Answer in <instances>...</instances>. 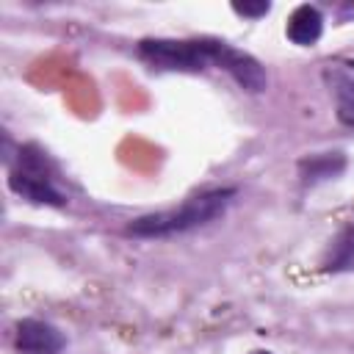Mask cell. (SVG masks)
Wrapping results in <instances>:
<instances>
[{
  "label": "cell",
  "instance_id": "obj_1",
  "mask_svg": "<svg viewBox=\"0 0 354 354\" xmlns=\"http://www.w3.org/2000/svg\"><path fill=\"white\" fill-rule=\"evenodd\" d=\"M138 55L160 72H199L218 66L246 91L266 88V72L260 61L218 39H144L138 41Z\"/></svg>",
  "mask_w": 354,
  "mask_h": 354
},
{
  "label": "cell",
  "instance_id": "obj_2",
  "mask_svg": "<svg viewBox=\"0 0 354 354\" xmlns=\"http://www.w3.org/2000/svg\"><path fill=\"white\" fill-rule=\"evenodd\" d=\"M232 196H235L232 188L202 191V194L185 199L180 207L158 210V213H149V216H141V218L130 221L127 232L136 235V238H169V235L196 230V227L210 224L213 218H218L230 207Z\"/></svg>",
  "mask_w": 354,
  "mask_h": 354
},
{
  "label": "cell",
  "instance_id": "obj_3",
  "mask_svg": "<svg viewBox=\"0 0 354 354\" xmlns=\"http://www.w3.org/2000/svg\"><path fill=\"white\" fill-rule=\"evenodd\" d=\"M8 185L14 194H19L22 199H30L36 205H64V194L55 185L53 169L44 158V152L33 149V147H22L17 166L8 174Z\"/></svg>",
  "mask_w": 354,
  "mask_h": 354
},
{
  "label": "cell",
  "instance_id": "obj_4",
  "mask_svg": "<svg viewBox=\"0 0 354 354\" xmlns=\"http://www.w3.org/2000/svg\"><path fill=\"white\" fill-rule=\"evenodd\" d=\"M17 348L22 354H58L64 348V335L39 318H22L17 324Z\"/></svg>",
  "mask_w": 354,
  "mask_h": 354
},
{
  "label": "cell",
  "instance_id": "obj_5",
  "mask_svg": "<svg viewBox=\"0 0 354 354\" xmlns=\"http://www.w3.org/2000/svg\"><path fill=\"white\" fill-rule=\"evenodd\" d=\"M326 80L337 100V113L343 122L354 124V61H335L326 66Z\"/></svg>",
  "mask_w": 354,
  "mask_h": 354
},
{
  "label": "cell",
  "instance_id": "obj_6",
  "mask_svg": "<svg viewBox=\"0 0 354 354\" xmlns=\"http://www.w3.org/2000/svg\"><path fill=\"white\" fill-rule=\"evenodd\" d=\"M288 39L293 41V44H301V47H307V44H315L318 41V36H321V30H324V17H321V11L315 8V6H310V3H304V6H296L293 11H290V17H288Z\"/></svg>",
  "mask_w": 354,
  "mask_h": 354
},
{
  "label": "cell",
  "instance_id": "obj_7",
  "mask_svg": "<svg viewBox=\"0 0 354 354\" xmlns=\"http://www.w3.org/2000/svg\"><path fill=\"white\" fill-rule=\"evenodd\" d=\"M324 268L332 271V274L354 271V224L340 230V235L332 241V246L324 257Z\"/></svg>",
  "mask_w": 354,
  "mask_h": 354
},
{
  "label": "cell",
  "instance_id": "obj_8",
  "mask_svg": "<svg viewBox=\"0 0 354 354\" xmlns=\"http://www.w3.org/2000/svg\"><path fill=\"white\" fill-rule=\"evenodd\" d=\"M343 169V158L340 155H315V158H307L301 160V177L307 183H315V180H326L332 174H337Z\"/></svg>",
  "mask_w": 354,
  "mask_h": 354
},
{
  "label": "cell",
  "instance_id": "obj_9",
  "mask_svg": "<svg viewBox=\"0 0 354 354\" xmlns=\"http://www.w3.org/2000/svg\"><path fill=\"white\" fill-rule=\"evenodd\" d=\"M232 8L243 17H263V14H268L271 6L266 0H260V3H232Z\"/></svg>",
  "mask_w": 354,
  "mask_h": 354
},
{
  "label": "cell",
  "instance_id": "obj_10",
  "mask_svg": "<svg viewBox=\"0 0 354 354\" xmlns=\"http://www.w3.org/2000/svg\"><path fill=\"white\" fill-rule=\"evenodd\" d=\"M252 354H271V351H252Z\"/></svg>",
  "mask_w": 354,
  "mask_h": 354
}]
</instances>
